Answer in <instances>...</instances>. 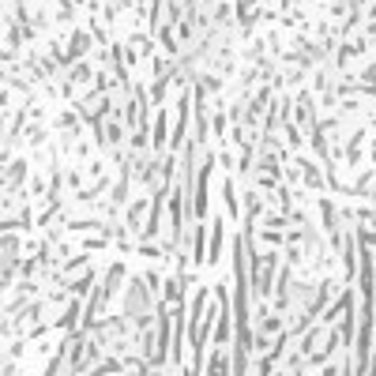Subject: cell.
<instances>
[{"mask_svg": "<svg viewBox=\"0 0 376 376\" xmlns=\"http://www.w3.org/2000/svg\"><path fill=\"white\" fill-rule=\"evenodd\" d=\"M0 376H19V373H15V361L4 358V353H0Z\"/></svg>", "mask_w": 376, "mask_h": 376, "instance_id": "13", "label": "cell"}, {"mask_svg": "<svg viewBox=\"0 0 376 376\" xmlns=\"http://www.w3.org/2000/svg\"><path fill=\"white\" fill-rule=\"evenodd\" d=\"M245 203H248V207H245V222H256V218L263 215V196L256 192V188H248V192H245Z\"/></svg>", "mask_w": 376, "mask_h": 376, "instance_id": "8", "label": "cell"}, {"mask_svg": "<svg viewBox=\"0 0 376 376\" xmlns=\"http://www.w3.org/2000/svg\"><path fill=\"white\" fill-rule=\"evenodd\" d=\"M297 124L301 128H316V105H312L308 94H301V102H297Z\"/></svg>", "mask_w": 376, "mask_h": 376, "instance_id": "7", "label": "cell"}, {"mask_svg": "<svg viewBox=\"0 0 376 376\" xmlns=\"http://www.w3.org/2000/svg\"><path fill=\"white\" fill-rule=\"evenodd\" d=\"M87 45H90V38H87V34H79V30H75V34H72V53H68V60L83 57V49H87Z\"/></svg>", "mask_w": 376, "mask_h": 376, "instance_id": "10", "label": "cell"}, {"mask_svg": "<svg viewBox=\"0 0 376 376\" xmlns=\"http://www.w3.org/2000/svg\"><path fill=\"white\" fill-rule=\"evenodd\" d=\"M335 346H338L335 323H316V327H308L305 335H301L297 350L305 353V365H327V358L335 353Z\"/></svg>", "mask_w": 376, "mask_h": 376, "instance_id": "1", "label": "cell"}, {"mask_svg": "<svg viewBox=\"0 0 376 376\" xmlns=\"http://www.w3.org/2000/svg\"><path fill=\"white\" fill-rule=\"evenodd\" d=\"M57 124H60V132H68V135H75V132H79V117H75V113H60V120H57Z\"/></svg>", "mask_w": 376, "mask_h": 376, "instance_id": "11", "label": "cell"}, {"mask_svg": "<svg viewBox=\"0 0 376 376\" xmlns=\"http://www.w3.org/2000/svg\"><path fill=\"white\" fill-rule=\"evenodd\" d=\"M188 241H192V256H196V263H203V260H207V233H203V226H200V222H188Z\"/></svg>", "mask_w": 376, "mask_h": 376, "instance_id": "5", "label": "cell"}, {"mask_svg": "<svg viewBox=\"0 0 376 376\" xmlns=\"http://www.w3.org/2000/svg\"><path fill=\"white\" fill-rule=\"evenodd\" d=\"M57 15H60V23H72V0H60V4H57Z\"/></svg>", "mask_w": 376, "mask_h": 376, "instance_id": "12", "label": "cell"}, {"mask_svg": "<svg viewBox=\"0 0 376 376\" xmlns=\"http://www.w3.org/2000/svg\"><path fill=\"white\" fill-rule=\"evenodd\" d=\"M297 173H301V180H305L308 188H323V177H320V170H316L308 158H297Z\"/></svg>", "mask_w": 376, "mask_h": 376, "instance_id": "6", "label": "cell"}, {"mask_svg": "<svg viewBox=\"0 0 376 376\" xmlns=\"http://www.w3.org/2000/svg\"><path fill=\"white\" fill-rule=\"evenodd\" d=\"M155 312H158L155 290L143 282V275H128V282H124V320L139 323V320H147V316H155Z\"/></svg>", "mask_w": 376, "mask_h": 376, "instance_id": "2", "label": "cell"}, {"mask_svg": "<svg viewBox=\"0 0 376 376\" xmlns=\"http://www.w3.org/2000/svg\"><path fill=\"white\" fill-rule=\"evenodd\" d=\"M222 241H226V222H222V215H215L211 218V230H207V260H211V267H218Z\"/></svg>", "mask_w": 376, "mask_h": 376, "instance_id": "3", "label": "cell"}, {"mask_svg": "<svg viewBox=\"0 0 376 376\" xmlns=\"http://www.w3.org/2000/svg\"><path fill=\"white\" fill-rule=\"evenodd\" d=\"M323 376H338V365H331V361H327V365H323Z\"/></svg>", "mask_w": 376, "mask_h": 376, "instance_id": "14", "label": "cell"}, {"mask_svg": "<svg viewBox=\"0 0 376 376\" xmlns=\"http://www.w3.org/2000/svg\"><path fill=\"white\" fill-rule=\"evenodd\" d=\"M203 373H207V376H233V361H230V353L215 346V350L207 353V361H203Z\"/></svg>", "mask_w": 376, "mask_h": 376, "instance_id": "4", "label": "cell"}, {"mask_svg": "<svg viewBox=\"0 0 376 376\" xmlns=\"http://www.w3.org/2000/svg\"><path fill=\"white\" fill-rule=\"evenodd\" d=\"M222 200H226V215H241V203H237V188H233V180H222Z\"/></svg>", "mask_w": 376, "mask_h": 376, "instance_id": "9", "label": "cell"}]
</instances>
